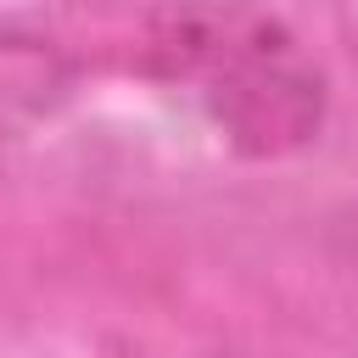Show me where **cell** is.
Returning <instances> with one entry per match:
<instances>
[{"instance_id": "obj_2", "label": "cell", "mask_w": 358, "mask_h": 358, "mask_svg": "<svg viewBox=\"0 0 358 358\" xmlns=\"http://www.w3.org/2000/svg\"><path fill=\"white\" fill-rule=\"evenodd\" d=\"M330 246L347 263H358V201H347L341 213H330Z\"/></svg>"}, {"instance_id": "obj_1", "label": "cell", "mask_w": 358, "mask_h": 358, "mask_svg": "<svg viewBox=\"0 0 358 358\" xmlns=\"http://www.w3.org/2000/svg\"><path fill=\"white\" fill-rule=\"evenodd\" d=\"M157 56L196 84L207 112L246 145L280 151L313 134L319 78L296 45L246 6H185L157 28Z\"/></svg>"}]
</instances>
